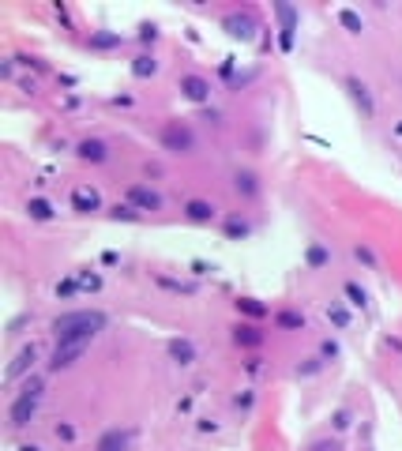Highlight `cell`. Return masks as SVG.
Masks as SVG:
<instances>
[{
  "instance_id": "14",
  "label": "cell",
  "mask_w": 402,
  "mask_h": 451,
  "mask_svg": "<svg viewBox=\"0 0 402 451\" xmlns=\"http://www.w3.org/2000/svg\"><path fill=\"white\" fill-rule=\"evenodd\" d=\"M230 184H233V192H237L241 199H256V196H260V192H263V177L256 173V169H248V166L233 169Z\"/></svg>"
},
{
  "instance_id": "34",
  "label": "cell",
  "mask_w": 402,
  "mask_h": 451,
  "mask_svg": "<svg viewBox=\"0 0 402 451\" xmlns=\"http://www.w3.org/2000/svg\"><path fill=\"white\" fill-rule=\"evenodd\" d=\"M350 425H353V406H339L331 414V432L342 437V432H350Z\"/></svg>"
},
{
  "instance_id": "4",
  "label": "cell",
  "mask_w": 402,
  "mask_h": 451,
  "mask_svg": "<svg viewBox=\"0 0 402 451\" xmlns=\"http://www.w3.org/2000/svg\"><path fill=\"white\" fill-rule=\"evenodd\" d=\"M222 30H226V38H233V42H256V34H260V19H256L252 8H241V12H230L222 15Z\"/></svg>"
},
{
  "instance_id": "40",
  "label": "cell",
  "mask_w": 402,
  "mask_h": 451,
  "mask_svg": "<svg viewBox=\"0 0 402 451\" xmlns=\"http://www.w3.org/2000/svg\"><path fill=\"white\" fill-rule=\"evenodd\" d=\"M0 79H8V83H19V64H15V56H4V60H0Z\"/></svg>"
},
{
  "instance_id": "26",
  "label": "cell",
  "mask_w": 402,
  "mask_h": 451,
  "mask_svg": "<svg viewBox=\"0 0 402 451\" xmlns=\"http://www.w3.org/2000/svg\"><path fill=\"white\" fill-rule=\"evenodd\" d=\"M350 252H353V260H357L365 271H383L380 252H376V248L368 245V241H353V245H350Z\"/></svg>"
},
{
  "instance_id": "28",
  "label": "cell",
  "mask_w": 402,
  "mask_h": 451,
  "mask_svg": "<svg viewBox=\"0 0 402 451\" xmlns=\"http://www.w3.org/2000/svg\"><path fill=\"white\" fill-rule=\"evenodd\" d=\"M335 19H339V27L346 30V34H365V19H361V12L357 8H339V12H335Z\"/></svg>"
},
{
  "instance_id": "24",
  "label": "cell",
  "mask_w": 402,
  "mask_h": 451,
  "mask_svg": "<svg viewBox=\"0 0 402 451\" xmlns=\"http://www.w3.org/2000/svg\"><path fill=\"white\" fill-rule=\"evenodd\" d=\"M324 312H327V320H331L335 331H350L353 312H350V305H346V301H339V297H335V301H327V305H324Z\"/></svg>"
},
{
  "instance_id": "37",
  "label": "cell",
  "mask_w": 402,
  "mask_h": 451,
  "mask_svg": "<svg viewBox=\"0 0 402 451\" xmlns=\"http://www.w3.org/2000/svg\"><path fill=\"white\" fill-rule=\"evenodd\" d=\"M158 38H162V27H158V23H139V34H135V42H139L143 50H150Z\"/></svg>"
},
{
  "instance_id": "52",
  "label": "cell",
  "mask_w": 402,
  "mask_h": 451,
  "mask_svg": "<svg viewBox=\"0 0 402 451\" xmlns=\"http://www.w3.org/2000/svg\"><path fill=\"white\" fill-rule=\"evenodd\" d=\"M102 263H106V267H117L120 256H117V252H102Z\"/></svg>"
},
{
  "instance_id": "5",
  "label": "cell",
  "mask_w": 402,
  "mask_h": 451,
  "mask_svg": "<svg viewBox=\"0 0 402 451\" xmlns=\"http://www.w3.org/2000/svg\"><path fill=\"white\" fill-rule=\"evenodd\" d=\"M342 91H346V98L353 102V109L361 113V120H372L376 117V94H372V87H368L361 76L346 72V76H342Z\"/></svg>"
},
{
  "instance_id": "12",
  "label": "cell",
  "mask_w": 402,
  "mask_h": 451,
  "mask_svg": "<svg viewBox=\"0 0 402 451\" xmlns=\"http://www.w3.org/2000/svg\"><path fill=\"white\" fill-rule=\"evenodd\" d=\"M181 214H184L192 226H214V222H222L219 204H211V199H184Z\"/></svg>"
},
{
  "instance_id": "41",
  "label": "cell",
  "mask_w": 402,
  "mask_h": 451,
  "mask_svg": "<svg viewBox=\"0 0 402 451\" xmlns=\"http://www.w3.org/2000/svg\"><path fill=\"white\" fill-rule=\"evenodd\" d=\"M188 271H192L196 278H207V275H214L219 267H214V263H207V260H192V263H188Z\"/></svg>"
},
{
  "instance_id": "15",
  "label": "cell",
  "mask_w": 402,
  "mask_h": 451,
  "mask_svg": "<svg viewBox=\"0 0 402 451\" xmlns=\"http://www.w3.org/2000/svg\"><path fill=\"white\" fill-rule=\"evenodd\" d=\"M87 350H91V346H53L49 361H45V373H64V368H71L76 361L87 358Z\"/></svg>"
},
{
  "instance_id": "2",
  "label": "cell",
  "mask_w": 402,
  "mask_h": 451,
  "mask_svg": "<svg viewBox=\"0 0 402 451\" xmlns=\"http://www.w3.org/2000/svg\"><path fill=\"white\" fill-rule=\"evenodd\" d=\"M271 12H275V19H278V50L282 53H293V45H297V30H301V8H293V4H286V0H275L271 4Z\"/></svg>"
},
{
  "instance_id": "43",
  "label": "cell",
  "mask_w": 402,
  "mask_h": 451,
  "mask_svg": "<svg viewBox=\"0 0 402 451\" xmlns=\"http://www.w3.org/2000/svg\"><path fill=\"white\" fill-rule=\"evenodd\" d=\"M53 15H57V23H64L68 30H76V19H71L68 4H60V0H57V4H53Z\"/></svg>"
},
{
  "instance_id": "20",
  "label": "cell",
  "mask_w": 402,
  "mask_h": 451,
  "mask_svg": "<svg viewBox=\"0 0 402 451\" xmlns=\"http://www.w3.org/2000/svg\"><path fill=\"white\" fill-rule=\"evenodd\" d=\"M331 260H335V252H331V245H327V241H309V245H304L301 263H304L309 271H324V267H331Z\"/></svg>"
},
{
  "instance_id": "11",
  "label": "cell",
  "mask_w": 402,
  "mask_h": 451,
  "mask_svg": "<svg viewBox=\"0 0 402 451\" xmlns=\"http://www.w3.org/2000/svg\"><path fill=\"white\" fill-rule=\"evenodd\" d=\"M124 199H128L132 207H139L143 214H147V211H150V214H155V211H162V192H155L150 184H139V181H132V184H128Z\"/></svg>"
},
{
  "instance_id": "42",
  "label": "cell",
  "mask_w": 402,
  "mask_h": 451,
  "mask_svg": "<svg viewBox=\"0 0 402 451\" xmlns=\"http://www.w3.org/2000/svg\"><path fill=\"white\" fill-rule=\"evenodd\" d=\"M309 451H342V444L335 437H320V440H312Z\"/></svg>"
},
{
  "instance_id": "38",
  "label": "cell",
  "mask_w": 402,
  "mask_h": 451,
  "mask_svg": "<svg viewBox=\"0 0 402 451\" xmlns=\"http://www.w3.org/2000/svg\"><path fill=\"white\" fill-rule=\"evenodd\" d=\"M53 437H57L60 444H76L79 440V425L76 421H57L53 425Z\"/></svg>"
},
{
  "instance_id": "17",
  "label": "cell",
  "mask_w": 402,
  "mask_h": 451,
  "mask_svg": "<svg viewBox=\"0 0 402 451\" xmlns=\"http://www.w3.org/2000/svg\"><path fill=\"white\" fill-rule=\"evenodd\" d=\"M166 353H170V361L177 368H192L199 361V346L192 342V338H170V342H166Z\"/></svg>"
},
{
  "instance_id": "36",
  "label": "cell",
  "mask_w": 402,
  "mask_h": 451,
  "mask_svg": "<svg viewBox=\"0 0 402 451\" xmlns=\"http://www.w3.org/2000/svg\"><path fill=\"white\" fill-rule=\"evenodd\" d=\"M15 64L27 68V72H38V76H49V64H45L42 56H34V53H15Z\"/></svg>"
},
{
  "instance_id": "31",
  "label": "cell",
  "mask_w": 402,
  "mask_h": 451,
  "mask_svg": "<svg viewBox=\"0 0 402 451\" xmlns=\"http://www.w3.org/2000/svg\"><path fill=\"white\" fill-rule=\"evenodd\" d=\"M106 214H109L113 222H143V211H139V207H132L128 199H124V204H113V207H106Z\"/></svg>"
},
{
  "instance_id": "1",
  "label": "cell",
  "mask_w": 402,
  "mask_h": 451,
  "mask_svg": "<svg viewBox=\"0 0 402 451\" xmlns=\"http://www.w3.org/2000/svg\"><path fill=\"white\" fill-rule=\"evenodd\" d=\"M106 327H109V316L102 309H71L53 316L49 331L57 338V346H91Z\"/></svg>"
},
{
  "instance_id": "10",
  "label": "cell",
  "mask_w": 402,
  "mask_h": 451,
  "mask_svg": "<svg viewBox=\"0 0 402 451\" xmlns=\"http://www.w3.org/2000/svg\"><path fill=\"white\" fill-rule=\"evenodd\" d=\"M71 155H76L83 166H106L113 151H109L106 140H98V135H87V140H79L76 147H71Z\"/></svg>"
},
{
  "instance_id": "45",
  "label": "cell",
  "mask_w": 402,
  "mask_h": 451,
  "mask_svg": "<svg viewBox=\"0 0 402 451\" xmlns=\"http://www.w3.org/2000/svg\"><path fill=\"white\" fill-rule=\"evenodd\" d=\"M263 368H267V365H263V358H248L245 361V373L252 376V380H256V376H263Z\"/></svg>"
},
{
  "instance_id": "39",
  "label": "cell",
  "mask_w": 402,
  "mask_h": 451,
  "mask_svg": "<svg viewBox=\"0 0 402 451\" xmlns=\"http://www.w3.org/2000/svg\"><path fill=\"white\" fill-rule=\"evenodd\" d=\"M53 294H57L60 301H71V297H79V294H83V289H79V278L71 275V278H60L57 286H53Z\"/></svg>"
},
{
  "instance_id": "9",
  "label": "cell",
  "mask_w": 402,
  "mask_h": 451,
  "mask_svg": "<svg viewBox=\"0 0 402 451\" xmlns=\"http://www.w3.org/2000/svg\"><path fill=\"white\" fill-rule=\"evenodd\" d=\"M68 207L76 214H102L106 211V199H102V192L94 188V184H76L68 196Z\"/></svg>"
},
{
  "instance_id": "47",
  "label": "cell",
  "mask_w": 402,
  "mask_h": 451,
  "mask_svg": "<svg viewBox=\"0 0 402 451\" xmlns=\"http://www.w3.org/2000/svg\"><path fill=\"white\" fill-rule=\"evenodd\" d=\"M233 72H237V60H233V56H226V60L219 64V76H222V79H230V83H233Z\"/></svg>"
},
{
  "instance_id": "53",
  "label": "cell",
  "mask_w": 402,
  "mask_h": 451,
  "mask_svg": "<svg viewBox=\"0 0 402 451\" xmlns=\"http://www.w3.org/2000/svg\"><path fill=\"white\" fill-rule=\"evenodd\" d=\"M188 410H192V395H184V399L177 402V414H188Z\"/></svg>"
},
{
  "instance_id": "22",
  "label": "cell",
  "mask_w": 402,
  "mask_h": 451,
  "mask_svg": "<svg viewBox=\"0 0 402 451\" xmlns=\"http://www.w3.org/2000/svg\"><path fill=\"white\" fill-rule=\"evenodd\" d=\"M222 237L226 241H248L252 237V222H248L241 211H233V214L222 219Z\"/></svg>"
},
{
  "instance_id": "48",
  "label": "cell",
  "mask_w": 402,
  "mask_h": 451,
  "mask_svg": "<svg viewBox=\"0 0 402 451\" xmlns=\"http://www.w3.org/2000/svg\"><path fill=\"white\" fill-rule=\"evenodd\" d=\"M57 83L64 87V91H76V87H79V79H76V76H68V72H60V76H57Z\"/></svg>"
},
{
  "instance_id": "30",
  "label": "cell",
  "mask_w": 402,
  "mask_h": 451,
  "mask_svg": "<svg viewBox=\"0 0 402 451\" xmlns=\"http://www.w3.org/2000/svg\"><path fill=\"white\" fill-rule=\"evenodd\" d=\"M324 368H327L324 358H320V353H312V358H301V361L293 365V376H297V380H316Z\"/></svg>"
},
{
  "instance_id": "35",
  "label": "cell",
  "mask_w": 402,
  "mask_h": 451,
  "mask_svg": "<svg viewBox=\"0 0 402 451\" xmlns=\"http://www.w3.org/2000/svg\"><path fill=\"white\" fill-rule=\"evenodd\" d=\"M79 289H83V294H102V286H106V282H102V275L94 267H87V271H79Z\"/></svg>"
},
{
  "instance_id": "21",
  "label": "cell",
  "mask_w": 402,
  "mask_h": 451,
  "mask_svg": "<svg viewBox=\"0 0 402 451\" xmlns=\"http://www.w3.org/2000/svg\"><path fill=\"white\" fill-rule=\"evenodd\" d=\"M230 338H233V346H241V350H260V346L267 342V335H263L256 324H233Z\"/></svg>"
},
{
  "instance_id": "46",
  "label": "cell",
  "mask_w": 402,
  "mask_h": 451,
  "mask_svg": "<svg viewBox=\"0 0 402 451\" xmlns=\"http://www.w3.org/2000/svg\"><path fill=\"white\" fill-rule=\"evenodd\" d=\"M199 117H203L207 124H222V109H214V106H203L199 109Z\"/></svg>"
},
{
  "instance_id": "16",
  "label": "cell",
  "mask_w": 402,
  "mask_h": 451,
  "mask_svg": "<svg viewBox=\"0 0 402 451\" xmlns=\"http://www.w3.org/2000/svg\"><path fill=\"white\" fill-rule=\"evenodd\" d=\"M23 214H27L30 222H57L64 211H60L57 204H53L49 196H30L27 204H23Z\"/></svg>"
},
{
  "instance_id": "50",
  "label": "cell",
  "mask_w": 402,
  "mask_h": 451,
  "mask_svg": "<svg viewBox=\"0 0 402 451\" xmlns=\"http://www.w3.org/2000/svg\"><path fill=\"white\" fill-rule=\"evenodd\" d=\"M19 91L34 94V91H38V79H19Z\"/></svg>"
},
{
  "instance_id": "55",
  "label": "cell",
  "mask_w": 402,
  "mask_h": 451,
  "mask_svg": "<svg viewBox=\"0 0 402 451\" xmlns=\"http://www.w3.org/2000/svg\"><path fill=\"white\" fill-rule=\"evenodd\" d=\"M391 132H395V135H399V140H402V120H395V128H391Z\"/></svg>"
},
{
  "instance_id": "44",
  "label": "cell",
  "mask_w": 402,
  "mask_h": 451,
  "mask_svg": "<svg viewBox=\"0 0 402 451\" xmlns=\"http://www.w3.org/2000/svg\"><path fill=\"white\" fill-rule=\"evenodd\" d=\"M196 432L199 437H214V432H219V421H214V417H196Z\"/></svg>"
},
{
  "instance_id": "6",
  "label": "cell",
  "mask_w": 402,
  "mask_h": 451,
  "mask_svg": "<svg viewBox=\"0 0 402 451\" xmlns=\"http://www.w3.org/2000/svg\"><path fill=\"white\" fill-rule=\"evenodd\" d=\"M38 406H42V399H30V395H12V402H8V429L12 432H23L34 425L38 417Z\"/></svg>"
},
{
  "instance_id": "23",
  "label": "cell",
  "mask_w": 402,
  "mask_h": 451,
  "mask_svg": "<svg viewBox=\"0 0 402 451\" xmlns=\"http://www.w3.org/2000/svg\"><path fill=\"white\" fill-rule=\"evenodd\" d=\"M155 286H158V289H166V294H177V297H196V294H199V282L170 278V275H155Z\"/></svg>"
},
{
  "instance_id": "27",
  "label": "cell",
  "mask_w": 402,
  "mask_h": 451,
  "mask_svg": "<svg viewBox=\"0 0 402 451\" xmlns=\"http://www.w3.org/2000/svg\"><path fill=\"white\" fill-rule=\"evenodd\" d=\"M342 301L350 305V309H361V312H368V289L361 286L357 278H346V282H342Z\"/></svg>"
},
{
  "instance_id": "7",
  "label": "cell",
  "mask_w": 402,
  "mask_h": 451,
  "mask_svg": "<svg viewBox=\"0 0 402 451\" xmlns=\"http://www.w3.org/2000/svg\"><path fill=\"white\" fill-rule=\"evenodd\" d=\"M177 91H181V98L184 102H192V106H211V94H214V87H211V79L207 76H199V72H184L181 79H177Z\"/></svg>"
},
{
  "instance_id": "56",
  "label": "cell",
  "mask_w": 402,
  "mask_h": 451,
  "mask_svg": "<svg viewBox=\"0 0 402 451\" xmlns=\"http://www.w3.org/2000/svg\"><path fill=\"white\" fill-rule=\"evenodd\" d=\"M365 451H376V448H365Z\"/></svg>"
},
{
  "instance_id": "49",
  "label": "cell",
  "mask_w": 402,
  "mask_h": 451,
  "mask_svg": "<svg viewBox=\"0 0 402 451\" xmlns=\"http://www.w3.org/2000/svg\"><path fill=\"white\" fill-rule=\"evenodd\" d=\"M109 106H132V94H113V98H109Z\"/></svg>"
},
{
  "instance_id": "19",
  "label": "cell",
  "mask_w": 402,
  "mask_h": 451,
  "mask_svg": "<svg viewBox=\"0 0 402 451\" xmlns=\"http://www.w3.org/2000/svg\"><path fill=\"white\" fill-rule=\"evenodd\" d=\"M124 45V34L120 30H109V27H98V30H91L87 34V50L91 53H113Z\"/></svg>"
},
{
  "instance_id": "8",
  "label": "cell",
  "mask_w": 402,
  "mask_h": 451,
  "mask_svg": "<svg viewBox=\"0 0 402 451\" xmlns=\"http://www.w3.org/2000/svg\"><path fill=\"white\" fill-rule=\"evenodd\" d=\"M38 361H42V350H38V342L19 346V353L12 358V365L4 368V380H8V384H23L27 376H34Z\"/></svg>"
},
{
  "instance_id": "29",
  "label": "cell",
  "mask_w": 402,
  "mask_h": 451,
  "mask_svg": "<svg viewBox=\"0 0 402 451\" xmlns=\"http://www.w3.org/2000/svg\"><path fill=\"white\" fill-rule=\"evenodd\" d=\"M237 312L241 316H248V320H267L271 316V305H263L260 297H237Z\"/></svg>"
},
{
  "instance_id": "33",
  "label": "cell",
  "mask_w": 402,
  "mask_h": 451,
  "mask_svg": "<svg viewBox=\"0 0 402 451\" xmlns=\"http://www.w3.org/2000/svg\"><path fill=\"white\" fill-rule=\"evenodd\" d=\"M316 353L324 358V365H335V361L342 358V346H339V338H331V335H327V338H320Z\"/></svg>"
},
{
  "instance_id": "54",
  "label": "cell",
  "mask_w": 402,
  "mask_h": 451,
  "mask_svg": "<svg viewBox=\"0 0 402 451\" xmlns=\"http://www.w3.org/2000/svg\"><path fill=\"white\" fill-rule=\"evenodd\" d=\"M19 451H45L42 444H19Z\"/></svg>"
},
{
  "instance_id": "18",
  "label": "cell",
  "mask_w": 402,
  "mask_h": 451,
  "mask_svg": "<svg viewBox=\"0 0 402 451\" xmlns=\"http://www.w3.org/2000/svg\"><path fill=\"white\" fill-rule=\"evenodd\" d=\"M128 72H132V79H139V83H147V79H155L158 72H162V60H158L150 50H139L128 60Z\"/></svg>"
},
{
  "instance_id": "51",
  "label": "cell",
  "mask_w": 402,
  "mask_h": 451,
  "mask_svg": "<svg viewBox=\"0 0 402 451\" xmlns=\"http://www.w3.org/2000/svg\"><path fill=\"white\" fill-rule=\"evenodd\" d=\"M83 106V98H79V94H68V98H64V109H79Z\"/></svg>"
},
{
  "instance_id": "3",
  "label": "cell",
  "mask_w": 402,
  "mask_h": 451,
  "mask_svg": "<svg viewBox=\"0 0 402 451\" xmlns=\"http://www.w3.org/2000/svg\"><path fill=\"white\" fill-rule=\"evenodd\" d=\"M158 140H162V151H170V155H192L196 151V132L188 128V120H166Z\"/></svg>"
},
{
  "instance_id": "13",
  "label": "cell",
  "mask_w": 402,
  "mask_h": 451,
  "mask_svg": "<svg viewBox=\"0 0 402 451\" xmlns=\"http://www.w3.org/2000/svg\"><path fill=\"white\" fill-rule=\"evenodd\" d=\"M135 437H139L135 429H120V425H113V429H106L98 440H94V451H132Z\"/></svg>"
},
{
  "instance_id": "25",
  "label": "cell",
  "mask_w": 402,
  "mask_h": 451,
  "mask_svg": "<svg viewBox=\"0 0 402 451\" xmlns=\"http://www.w3.org/2000/svg\"><path fill=\"white\" fill-rule=\"evenodd\" d=\"M271 320H275L278 331H304V327H309V316H304L301 309H278Z\"/></svg>"
},
{
  "instance_id": "32",
  "label": "cell",
  "mask_w": 402,
  "mask_h": 451,
  "mask_svg": "<svg viewBox=\"0 0 402 451\" xmlns=\"http://www.w3.org/2000/svg\"><path fill=\"white\" fill-rule=\"evenodd\" d=\"M256 399H260V395H256V388H241L237 395H233V402H230V406L237 410L241 417H245V414H252V410H256Z\"/></svg>"
}]
</instances>
